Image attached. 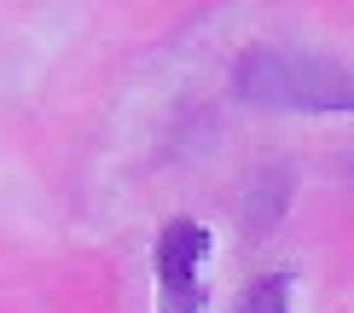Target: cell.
<instances>
[{"instance_id": "obj_1", "label": "cell", "mask_w": 354, "mask_h": 313, "mask_svg": "<svg viewBox=\"0 0 354 313\" xmlns=\"http://www.w3.org/2000/svg\"><path fill=\"white\" fill-rule=\"evenodd\" d=\"M232 93L268 111H354V70L302 47H250L232 64Z\"/></svg>"}, {"instance_id": "obj_2", "label": "cell", "mask_w": 354, "mask_h": 313, "mask_svg": "<svg viewBox=\"0 0 354 313\" xmlns=\"http://www.w3.org/2000/svg\"><path fill=\"white\" fill-rule=\"evenodd\" d=\"M203 256H209V238H203L198 220H169L163 227V238H157V285H163L169 313H198L203 307V290H198Z\"/></svg>"}, {"instance_id": "obj_3", "label": "cell", "mask_w": 354, "mask_h": 313, "mask_svg": "<svg viewBox=\"0 0 354 313\" xmlns=\"http://www.w3.org/2000/svg\"><path fill=\"white\" fill-rule=\"evenodd\" d=\"M232 313H290V278L285 273L256 278V285L239 296V307H232Z\"/></svg>"}]
</instances>
